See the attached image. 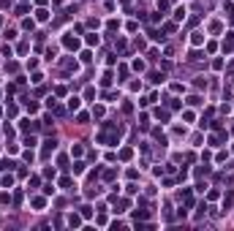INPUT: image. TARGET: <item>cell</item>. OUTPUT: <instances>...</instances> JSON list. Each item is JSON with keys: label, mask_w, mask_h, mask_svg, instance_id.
<instances>
[{"label": "cell", "mask_w": 234, "mask_h": 231, "mask_svg": "<svg viewBox=\"0 0 234 231\" xmlns=\"http://www.w3.org/2000/svg\"><path fill=\"white\" fill-rule=\"evenodd\" d=\"M68 109H71V112H74V109H79V98H71V101H68Z\"/></svg>", "instance_id": "cell-1"}]
</instances>
